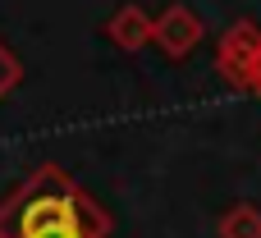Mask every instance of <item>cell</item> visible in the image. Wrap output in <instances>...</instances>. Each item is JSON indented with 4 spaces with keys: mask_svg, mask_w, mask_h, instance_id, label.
I'll return each mask as SVG.
<instances>
[{
    "mask_svg": "<svg viewBox=\"0 0 261 238\" xmlns=\"http://www.w3.org/2000/svg\"><path fill=\"white\" fill-rule=\"evenodd\" d=\"M0 238H106V216L46 165L0 206Z\"/></svg>",
    "mask_w": 261,
    "mask_h": 238,
    "instance_id": "6da1fadb",
    "label": "cell"
},
{
    "mask_svg": "<svg viewBox=\"0 0 261 238\" xmlns=\"http://www.w3.org/2000/svg\"><path fill=\"white\" fill-rule=\"evenodd\" d=\"M170 55H188L193 46H197V37H202V23L193 18V9H184V5H174V9H165L161 18H156V32H151Z\"/></svg>",
    "mask_w": 261,
    "mask_h": 238,
    "instance_id": "7a4b0ae2",
    "label": "cell"
},
{
    "mask_svg": "<svg viewBox=\"0 0 261 238\" xmlns=\"http://www.w3.org/2000/svg\"><path fill=\"white\" fill-rule=\"evenodd\" d=\"M151 32H156V18H147L138 5H124V9L110 18V37H115V46H124V50H142V46L151 41Z\"/></svg>",
    "mask_w": 261,
    "mask_h": 238,
    "instance_id": "3957f363",
    "label": "cell"
},
{
    "mask_svg": "<svg viewBox=\"0 0 261 238\" xmlns=\"http://www.w3.org/2000/svg\"><path fill=\"white\" fill-rule=\"evenodd\" d=\"M220 238H261V216L252 206H234L220 225Z\"/></svg>",
    "mask_w": 261,
    "mask_h": 238,
    "instance_id": "277c9868",
    "label": "cell"
},
{
    "mask_svg": "<svg viewBox=\"0 0 261 238\" xmlns=\"http://www.w3.org/2000/svg\"><path fill=\"white\" fill-rule=\"evenodd\" d=\"M14 83H18V60H14V55H9V50L0 46V96H5V92H9Z\"/></svg>",
    "mask_w": 261,
    "mask_h": 238,
    "instance_id": "5b68a950",
    "label": "cell"
}]
</instances>
